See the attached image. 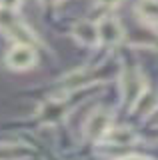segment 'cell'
<instances>
[{
  "label": "cell",
  "mask_w": 158,
  "mask_h": 160,
  "mask_svg": "<svg viewBox=\"0 0 158 160\" xmlns=\"http://www.w3.org/2000/svg\"><path fill=\"white\" fill-rule=\"evenodd\" d=\"M6 66L10 70H30L34 64H36V50H34L32 44L28 42H18L8 50L6 54Z\"/></svg>",
  "instance_id": "cell-1"
},
{
  "label": "cell",
  "mask_w": 158,
  "mask_h": 160,
  "mask_svg": "<svg viewBox=\"0 0 158 160\" xmlns=\"http://www.w3.org/2000/svg\"><path fill=\"white\" fill-rule=\"evenodd\" d=\"M112 128V112L106 108H96L84 122V134L90 140H100Z\"/></svg>",
  "instance_id": "cell-2"
},
{
  "label": "cell",
  "mask_w": 158,
  "mask_h": 160,
  "mask_svg": "<svg viewBox=\"0 0 158 160\" xmlns=\"http://www.w3.org/2000/svg\"><path fill=\"white\" fill-rule=\"evenodd\" d=\"M120 84H122V96H124L126 104H130V106L136 102V98L148 88V86H146V78L142 76V72H140L138 68L124 70Z\"/></svg>",
  "instance_id": "cell-3"
},
{
  "label": "cell",
  "mask_w": 158,
  "mask_h": 160,
  "mask_svg": "<svg viewBox=\"0 0 158 160\" xmlns=\"http://www.w3.org/2000/svg\"><path fill=\"white\" fill-rule=\"evenodd\" d=\"M98 28V40L100 44H106V46H116L124 40V28H122L120 20L116 16H104L96 22Z\"/></svg>",
  "instance_id": "cell-4"
},
{
  "label": "cell",
  "mask_w": 158,
  "mask_h": 160,
  "mask_svg": "<svg viewBox=\"0 0 158 160\" xmlns=\"http://www.w3.org/2000/svg\"><path fill=\"white\" fill-rule=\"evenodd\" d=\"M0 30L10 34L18 42H28V40H32V32L20 22V18H16L14 10L0 8Z\"/></svg>",
  "instance_id": "cell-5"
},
{
  "label": "cell",
  "mask_w": 158,
  "mask_h": 160,
  "mask_svg": "<svg viewBox=\"0 0 158 160\" xmlns=\"http://www.w3.org/2000/svg\"><path fill=\"white\" fill-rule=\"evenodd\" d=\"M72 36L82 46H98L100 44L96 22H90V20H78L72 26Z\"/></svg>",
  "instance_id": "cell-6"
},
{
  "label": "cell",
  "mask_w": 158,
  "mask_h": 160,
  "mask_svg": "<svg viewBox=\"0 0 158 160\" xmlns=\"http://www.w3.org/2000/svg\"><path fill=\"white\" fill-rule=\"evenodd\" d=\"M66 102L62 98H54V100H48L44 106L38 110V118L46 124H54L58 120H62L66 116Z\"/></svg>",
  "instance_id": "cell-7"
},
{
  "label": "cell",
  "mask_w": 158,
  "mask_h": 160,
  "mask_svg": "<svg viewBox=\"0 0 158 160\" xmlns=\"http://www.w3.org/2000/svg\"><path fill=\"white\" fill-rule=\"evenodd\" d=\"M34 150L22 142H2L0 144V160H28Z\"/></svg>",
  "instance_id": "cell-8"
},
{
  "label": "cell",
  "mask_w": 158,
  "mask_h": 160,
  "mask_svg": "<svg viewBox=\"0 0 158 160\" xmlns=\"http://www.w3.org/2000/svg\"><path fill=\"white\" fill-rule=\"evenodd\" d=\"M104 140L108 144H114V146H132V144L138 140V134L134 130L120 126V128H110L104 134Z\"/></svg>",
  "instance_id": "cell-9"
},
{
  "label": "cell",
  "mask_w": 158,
  "mask_h": 160,
  "mask_svg": "<svg viewBox=\"0 0 158 160\" xmlns=\"http://www.w3.org/2000/svg\"><path fill=\"white\" fill-rule=\"evenodd\" d=\"M136 14L148 26H158V0H138Z\"/></svg>",
  "instance_id": "cell-10"
},
{
  "label": "cell",
  "mask_w": 158,
  "mask_h": 160,
  "mask_svg": "<svg viewBox=\"0 0 158 160\" xmlns=\"http://www.w3.org/2000/svg\"><path fill=\"white\" fill-rule=\"evenodd\" d=\"M158 106V98H156V94L152 92V90H144V92L140 94V96L136 98V102L132 104V110H134L136 114H142V116H148V114H152L154 112V108Z\"/></svg>",
  "instance_id": "cell-11"
},
{
  "label": "cell",
  "mask_w": 158,
  "mask_h": 160,
  "mask_svg": "<svg viewBox=\"0 0 158 160\" xmlns=\"http://www.w3.org/2000/svg\"><path fill=\"white\" fill-rule=\"evenodd\" d=\"M22 4V0H0V8H6V10H16Z\"/></svg>",
  "instance_id": "cell-12"
},
{
  "label": "cell",
  "mask_w": 158,
  "mask_h": 160,
  "mask_svg": "<svg viewBox=\"0 0 158 160\" xmlns=\"http://www.w3.org/2000/svg\"><path fill=\"white\" fill-rule=\"evenodd\" d=\"M96 2L100 4V6H104V8H116L122 0H96Z\"/></svg>",
  "instance_id": "cell-13"
},
{
  "label": "cell",
  "mask_w": 158,
  "mask_h": 160,
  "mask_svg": "<svg viewBox=\"0 0 158 160\" xmlns=\"http://www.w3.org/2000/svg\"><path fill=\"white\" fill-rule=\"evenodd\" d=\"M118 160H150L144 156H138V154H132V156H124V158H118Z\"/></svg>",
  "instance_id": "cell-14"
},
{
  "label": "cell",
  "mask_w": 158,
  "mask_h": 160,
  "mask_svg": "<svg viewBox=\"0 0 158 160\" xmlns=\"http://www.w3.org/2000/svg\"><path fill=\"white\" fill-rule=\"evenodd\" d=\"M42 2H46V4H54V2H58V0H42Z\"/></svg>",
  "instance_id": "cell-15"
}]
</instances>
